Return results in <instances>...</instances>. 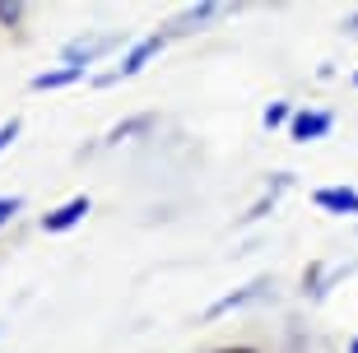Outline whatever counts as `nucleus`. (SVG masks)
I'll return each mask as SVG.
<instances>
[{
    "label": "nucleus",
    "instance_id": "4",
    "mask_svg": "<svg viewBox=\"0 0 358 353\" xmlns=\"http://www.w3.org/2000/svg\"><path fill=\"white\" fill-rule=\"evenodd\" d=\"M84 66H66V70H52V75H38L33 79V89H61V84H70V79H80Z\"/></svg>",
    "mask_w": 358,
    "mask_h": 353
},
{
    "label": "nucleus",
    "instance_id": "5",
    "mask_svg": "<svg viewBox=\"0 0 358 353\" xmlns=\"http://www.w3.org/2000/svg\"><path fill=\"white\" fill-rule=\"evenodd\" d=\"M154 52H159V38H149V42H140V47H135V52L126 56V66H121V75H135V70L145 66V61H149V56H154Z\"/></svg>",
    "mask_w": 358,
    "mask_h": 353
},
{
    "label": "nucleus",
    "instance_id": "6",
    "mask_svg": "<svg viewBox=\"0 0 358 353\" xmlns=\"http://www.w3.org/2000/svg\"><path fill=\"white\" fill-rule=\"evenodd\" d=\"M14 210H19V200H5V196H0V223L10 219V214H14Z\"/></svg>",
    "mask_w": 358,
    "mask_h": 353
},
{
    "label": "nucleus",
    "instance_id": "10",
    "mask_svg": "<svg viewBox=\"0 0 358 353\" xmlns=\"http://www.w3.org/2000/svg\"><path fill=\"white\" fill-rule=\"evenodd\" d=\"M354 353H358V340H354Z\"/></svg>",
    "mask_w": 358,
    "mask_h": 353
},
{
    "label": "nucleus",
    "instance_id": "9",
    "mask_svg": "<svg viewBox=\"0 0 358 353\" xmlns=\"http://www.w3.org/2000/svg\"><path fill=\"white\" fill-rule=\"evenodd\" d=\"M219 353H252V349H219Z\"/></svg>",
    "mask_w": 358,
    "mask_h": 353
},
{
    "label": "nucleus",
    "instance_id": "7",
    "mask_svg": "<svg viewBox=\"0 0 358 353\" xmlns=\"http://www.w3.org/2000/svg\"><path fill=\"white\" fill-rule=\"evenodd\" d=\"M14 135H19V121H10V126H5V131H0V149H5V144H10Z\"/></svg>",
    "mask_w": 358,
    "mask_h": 353
},
{
    "label": "nucleus",
    "instance_id": "11",
    "mask_svg": "<svg viewBox=\"0 0 358 353\" xmlns=\"http://www.w3.org/2000/svg\"><path fill=\"white\" fill-rule=\"evenodd\" d=\"M354 28H358V19H354Z\"/></svg>",
    "mask_w": 358,
    "mask_h": 353
},
{
    "label": "nucleus",
    "instance_id": "2",
    "mask_svg": "<svg viewBox=\"0 0 358 353\" xmlns=\"http://www.w3.org/2000/svg\"><path fill=\"white\" fill-rule=\"evenodd\" d=\"M326 131H331V117L326 112H298L293 117V140H317Z\"/></svg>",
    "mask_w": 358,
    "mask_h": 353
},
{
    "label": "nucleus",
    "instance_id": "8",
    "mask_svg": "<svg viewBox=\"0 0 358 353\" xmlns=\"http://www.w3.org/2000/svg\"><path fill=\"white\" fill-rule=\"evenodd\" d=\"M19 14H24V10H19V5H0V19H10V24H14V19H19Z\"/></svg>",
    "mask_w": 358,
    "mask_h": 353
},
{
    "label": "nucleus",
    "instance_id": "3",
    "mask_svg": "<svg viewBox=\"0 0 358 353\" xmlns=\"http://www.w3.org/2000/svg\"><path fill=\"white\" fill-rule=\"evenodd\" d=\"M317 205H326V210H340V214H358V196L354 191H317Z\"/></svg>",
    "mask_w": 358,
    "mask_h": 353
},
{
    "label": "nucleus",
    "instance_id": "1",
    "mask_svg": "<svg viewBox=\"0 0 358 353\" xmlns=\"http://www.w3.org/2000/svg\"><path fill=\"white\" fill-rule=\"evenodd\" d=\"M84 214H89V200L80 196V200H70V205H61L56 214H47V219H42V228H47V233H66L70 223H80Z\"/></svg>",
    "mask_w": 358,
    "mask_h": 353
}]
</instances>
